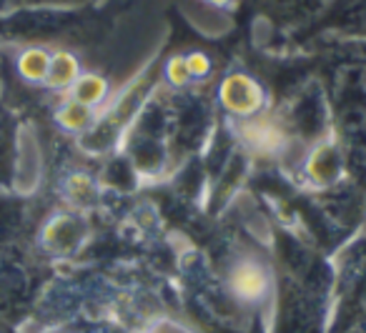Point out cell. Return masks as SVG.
Listing matches in <instances>:
<instances>
[{
	"instance_id": "6da1fadb",
	"label": "cell",
	"mask_w": 366,
	"mask_h": 333,
	"mask_svg": "<svg viewBox=\"0 0 366 333\" xmlns=\"http://www.w3.org/2000/svg\"><path fill=\"white\" fill-rule=\"evenodd\" d=\"M266 271L254 261H244L234 268L231 273V288H234L236 296H241L244 301H256L266 293Z\"/></svg>"
},
{
	"instance_id": "7a4b0ae2",
	"label": "cell",
	"mask_w": 366,
	"mask_h": 333,
	"mask_svg": "<svg viewBox=\"0 0 366 333\" xmlns=\"http://www.w3.org/2000/svg\"><path fill=\"white\" fill-rule=\"evenodd\" d=\"M224 103L236 113H251L261 106V91L249 78L236 76L224 83Z\"/></svg>"
},
{
	"instance_id": "3957f363",
	"label": "cell",
	"mask_w": 366,
	"mask_h": 333,
	"mask_svg": "<svg viewBox=\"0 0 366 333\" xmlns=\"http://www.w3.org/2000/svg\"><path fill=\"white\" fill-rule=\"evenodd\" d=\"M21 68L28 78H43L48 73V58L41 51H31L23 56Z\"/></svg>"
},
{
	"instance_id": "277c9868",
	"label": "cell",
	"mask_w": 366,
	"mask_h": 333,
	"mask_svg": "<svg viewBox=\"0 0 366 333\" xmlns=\"http://www.w3.org/2000/svg\"><path fill=\"white\" fill-rule=\"evenodd\" d=\"M186 66H189V71L191 73H206V68H209V63H206V58L204 56H199V53H196V56H191L189 61H186Z\"/></svg>"
}]
</instances>
